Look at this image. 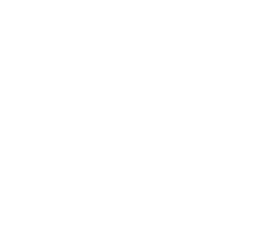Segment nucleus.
<instances>
[]
</instances>
